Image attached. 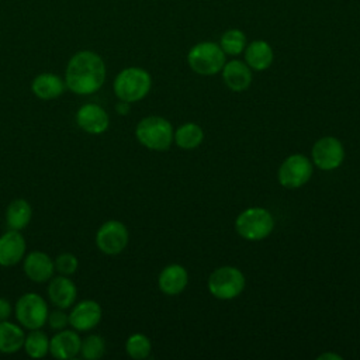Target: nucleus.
I'll list each match as a JSON object with an SVG mask.
<instances>
[{
	"instance_id": "obj_1",
	"label": "nucleus",
	"mask_w": 360,
	"mask_h": 360,
	"mask_svg": "<svg viewBox=\"0 0 360 360\" xmlns=\"http://www.w3.org/2000/svg\"><path fill=\"white\" fill-rule=\"evenodd\" d=\"M105 75L103 58L93 51L84 49L69 59L65 70V84L77 96H89L101 89Z\"/></svg>"
},
{
	"instance_id": "obj_2",
	"label": "nucleus",
	"mask_w": 360,
	"mask_h": 360,
	"mask_svg": "<svg viewBox=\"0 0 360 360\" xmlns=\"http://www.w3.org/2000/svg\"><path fill=\"white\" fill-rule=\"evenodd\" d=\"M150 75L136 66L122 69L114 79V93L120 100L135 103L142 100L150 90Z\"/></svg>"
},
{
	"instance_id": "obj_3",
	"label": "nucleus",
	"mask_w": 360,
	"mask_h": 360,
	"mask_svg": "<svg viewBox=\"0 0 360 360\" xmlns=\"http://www.w3.org/2000/svg\"><path fill=\"white\" fill-rule=\"evenodd\" d=\"M135 136L145 148L152 150H166L174 139V132L172 124L158 115H150L142 118L136 128Z\"/></svg>"
},
{
	"instance_id": "obj_4",
	"label": "nucleus",
	"mask_w": 360,
	"mask_h": 360,
	"mask_svg": "<svg viewBox=\"0 0 360 360\" xmlns=\"http://www.w3.org/2000/svg\"><path fill=\"white\" fill-rule=\"evenodd\" d=\"M235 228L243 239L262 240L271 233L274 228V219L270 211L266 208L252 207L238 215Z\"/></svg>"
},
{
	"instance_id": "obj_5",
	"label": "nucleus",
	"mask_w": 360,
	"mask_h": 360,
	"mask_svg": "<svg viewBox=\"0 0 360 360\" xmlns=\"http://www.w3.org/2000/svg\"><path fill=\"white\" fill-rule=\"evenodd\" d=\"M187 62L195 73L211 76L222 70L225 65V52L217 42H198L188 51Z\"/></svg>"
},
{
	"instance_id": "obj_6",
	"label": "nucleus",
	"mask_w": 360,
	"mask_h": 360,
	"mask_svg": "<svg viewBox=\"0 0 360 360\" xmlns=\"http://www.w3.org/2000/svg\"><path fill=\"white\" fill-rule=\"evenodd\" d=\"M14 314L18 323L28 329H41L48 319V305L45 300L35 292L22 294L14 307Z\"/></svg>"
},
{
	"instance_id": "obj_7",
	"label": "nucleus",
	"mask_w": 360,
	"mask_h": 360,
	"mask_svg": "<svg viewBox=\"0 0 360 360\" xmlns=\"http://www.w3.org/2000/svg\"><path fill=\"white\" fill-rule=\"evenodd\" d=\"M245 288V276L233 266L215 269L208 278L210 292L219 300H232Z\"/></svg>"
},
{
	"instance_id": "obj_8",
	"label": "nucleus",
	"mask_w": 360,
	"mask_h": 360,
	"mask_svg": "<svg viewBox=\"0 0 360 360\" xmlns=\"http://www.w3.org/2000/svg\"><path fill=\"white\" fill-rule=\"evenodd\" d=\"M312 176L309 159L301 153L288 156L278 169V181L285 188H298Z\"/></svg>"
},
{
	"instance_id": "obj_9",
	"label": "nucleus",
	"mask_w": 360,
	"mask_h": 360,
	"mask_svg": "<svg viewBox=\"0 0 360 360\" xmlns=\"http://www.w3.org/2000/svg\"><path fill=\"white\" fill-rule=\"evenodd\" d=\"M129 233L127 226L115 219L104 222L96 233V245L104 255H118L128 245Z\"/></svg>"
},
{
	"instance_id": "obj_10",
	"label": "nucleus",
	"mask_w": 360,
	"mask_h": 360,
	"mask_svg": "<svg viewBox=\"0 0 360 360\" xmlns=\"http://www.w3.org/2000/svg\"><path fill=\"white\" fill-rule=\"evenodd\" d=\"M345 149L342 142L333 136H323L312 146V160L322 170H333L342 165Z\"/></svg>"
},
{
	"instance_id": "obj_11",
	"label": "nucleus",
	"mask_w": 360,
	"mask_h": 360,
	"mask_svg": "<svg viewBox=\"0 0 360 360\" xmlns=\"http://www.w3.org/2000/svg\"><path fill=\"white\" fill-rule=\"evenodd\" d=\"M101 316L103 311L97 301L83 300L69 312V325L77 332H87L100 323Z\"/></svg>"
},
{
	"instance_id": "obj_12",
	"label": "nucleus",
	"mask_w": 360,
	"mask_h": 360,
	"mask_svg": "<svg viewBox=\"0 0 360 360\" xmlns=\"http://www.w3.org/2000/svg\"><path fill=\"white\" fill-rule=\"evenodd\" d=\"M76 124L87 134L98 135L107 131L110 125V117L107 111L98 104H83L76 112Z\"/></svg>"
},
{
	"instance_id": "obj_13",
	"label": "nucleus",
	"mask_w": 360,
	"mask_h": 360,
	"mask_svg": "<svg viewBox=\"0 0 360 360\" xmlns=\"http://www.w3.org/2000/svg\"><path fill=\"white\" fill-rule=\"evenodd\" d=\"M22 269L25 276L34 283H45L53 277L55 263L49 255L41 250L28 253L24 259Z\"/></svg>"
},
{
	"instance_id": "obj_14",
	"label": "nucleus",
	"mask_w": 360,
	"mask_h": 360,
	"mask_svg": "<svg viewBox=\"0 0 360 360\" xmlns=\"http://www.w3.org/2000/svg\"><path fill=\"white\" fill-rule=\"evenodd\" d=\"M25 249L27 243L20 231L8 229L0 236V266H15L22 260Z\"/></svg>"
},
{
	"instance_id": "obj_15",
	"label": "nucleus",
	"mask_w": 360,
	"mask_h": 360,
	"mask_svg": "<svg viewBox=\"0 0 360 360\" xmlns=\"http://www.w3.org/2000/svg\"><path fill=\"white\" fill-rule=\"evenodd\" d=\"M82 339L77 330L62 329L49 339V353L56 359H73L80 353Z\"/></svg>"
},
{
	"instance_id": "obj_16",
	"label": "nucleus",
	"mask_w": 360,
	"mask_h": 360,
	"mask_svg": "<svg viewBox=\"0 0 360 360\" xmlns=\"http://www.w3.org/2000/svg\"><path fill=\"white\" fill-rule=\"evenodd\" d=\"M48 297L56 308L68 309L76 301L77 288L75 283L69 278V276L59 274L51 278L48 285Z\"/></svg>"
},
{
	"instance_id": "obj_17",
	"label": "nucleus",
	"mask_w": 360,
	"mask_h": 360,
	"mask_svg": "<svg viewBox=\"0 0 360 360\" xmlns=\"http://www.w3.org/2000/svg\"><path fill=\"white\" fill-rule=\"evenodd\" d=\"M222 77L231 90L243 91L252 83V69L246 65V62L233 59L225 62L222 68Z\"/></svg>"
},
{
	"instance_id": "obj_18",
	"label": "nucleus",
	"mask_w": 360,
	"mask_h": 360,
	"mask_svg": "<svg viewBox=\"0 0 360 360\" xmlns=\"http://www.w3.org/2000/svg\"><path fill=\"white\" fill-rule=\"evenodd\" d=\"M188 281L187 270L180 264H169L166 266L158 278V284L162 292L166 295H177L180 294Z\"/></svg>"
},
{
	"instance_id": "obj_19",
	"label": "nucleus",
	"mask_w": 360,
	"mask_h": 360,
	"mask_svg": "<svg viewBox=\"0 0 360 360\" xmlns=\"http://www.w3.org/2000/svg\"><path fill=\"white\" fill-rule=\"evenodd\" d=\"M65 89H66L65 79L49 72L35 76V79L31 83L32 93L41 100L58 98L59 96H62Z\"/></svg>"
},
{
	"instance_id": "obj_20",
	"label": "nucleus",
	"mask_w": 360,
	"mask_h": 360,
	"mask_svg": "<svg viewBox=\"0 0 360 360\" xmlns=\"http://www.w3.org/2000/svg\"><path fill=\"white\" fill-rule=\"evenodd\" d=\"M245 62L253 70H266L274 59L273 49L264 39L252 41L245 48Z\"/></svg>"
},
{
	"instance_id": "obj_21",
	"label": "nucleus",
	"mask_w": 360,
	"mask_h": 360,
	"mask_svg": "<svg viewBox=\"0 0 360 360\" xmlns=\"http://www.w3.org/2000/svg\"><path fill=\"white\" fill-rule=\"evenodd\" d=\"M24 330L21 325L13 323L8 319L0 321V353L13 354L24 346Z\"/></svg>"
},
{
	"instance_id": "obj_22",
	"label": "nucleus",
	"mask_w": 360,
	"mask_h": 360,
	"mask_svg": "<svg viewBox=\"0 0 360 360\" xmlns=\"http://www.w3.org/2000/svg\"><path fill=\"white\" fill-rule=\"evenodd\" d=\"M32 218V208L30 202L24 198H17L7 205L6 210V224L8 229L22 231L28 226Z\"/></svg>"
},
{
	"instance_id": "obj_23",
	"label": "nucleus",
	"mask_w": 360,
	"mask_h": 360,
	"mask_svg": "<svg viewBox=\"0 0 360 360\" xmlns=\"http://www.w3.org/2000/svg\"><path fill=\"white\" fill-rule=\"evenodd\" d=\"M202 138L204 132L201 127L194 122H186L174 132V141L181 149H195L202 142Z\"/></svg>"
},
{
	"instance_id": "obj_24",
	"label": "nucleus",
	"mask_w": 360,
	"mask_h": 360,
	"mask_svg": "<svg viewBox=\"0 0 360 360\" xmlns=\"http://www.w3.org/2000/svg\"><path fill=\"white\" fill-rule=\"evenodd\" d=\"M22 349L32 359L45 357L49 353V339L41 329H32L24 339Z\"/></svg>"
},
{
	"instance_id": "obj_25",
	"label": "nucleus",
	"mask_w": 360,
	"mask_h": 360,
	"mask_svg": "<svg viewBox=\"0 0 360 360\" xmlns=\"http://www.w3.org/2000/svg\"><path fill=\"white\" fill-rule=\"evenodd\" d=\"M219 46L225 52V55H232V56L239 55L246 48V35L238 28L226 30L221 35Z\"/></svg>"
},
{
	"instance_id": "obj_26",
	"label": "nucleus",
	"mask_w": 360,
	"mask_h": 360,
	"mask_svg": "<svg viewBox=\"0 0 360 360\" xmlns=\"http://www.w3.org/2000/svg\"><path fill=\"white\" fill-rule=\"evenodd\" d=\"M152 343L149 338L143 333H134L125 342V352L129 357L135 360L146 359L150 354Z\"/></svg>"
},
{
	"instance_id": "obj_27",
	"label": "nucleus",
	"mask_w": 360,
	"mask_h": 360,
	"mask_svg": "<svg viewBox=\"0 0 360 360\" xmlns=\"http://www.w3.org/2000/svg\"><path fill=\"white\" fill-rule=\"evenodd\" d=\"M105 353V342L101 336L98 335H90L86 336L82 340V346H80V354L87 359V360H97L100 357H103V354Z\"/></svg>"
},
{
	"instance_id": "obj_28",
	"label": "nucleus",
	"mask_w": 360,
	"mask_h": 360,
	"mask_svg": "<svg viewBox=\"0 0 360 360\" xmlns=\"http://www.w3.org/2000/svg\"><path fill=\"white\" fill-rule=\"evenodd\" d=\"M55 270L62 276H72L79 267V260L73 253H60L55 260Z\"/></svg>"
},
{
	"instance_id": "obj_29",
	"label": "nucleus",
	"mask_w": 360,
	"mask_h": 360,
	"mask_svg": "<svg viewBox=\"0 0 360 360\" xmlns=\"http://www.w3.org/2000/svg\"><path fill=\"white\" fill-rule=\"evenodd\" d=\"M46 323L49 325L51 329H53L56 332L62 330V329H66L69 326V314H66L65 309L58 308V309L48 314Z\"/></svg>"
},
{
	"instance_id": "obj_30",
	"label": "nucleus",
	"mask_w": 360,
	"mask_h": 360,
	"mask_svg": "<svg viewBox=\"0 0 360 360\" xmlns=\"http://www.w3.org/2000/svg\"><path fill=\"white\" fill-rule=\"evenodd\" d=\"M13 307L7 298L0 297V321H7L11 316Z\"/></svg>"
},
{
	"instance_id": "obj_31",
	"label": "nucleus",
	"mask_w": 360,
	"mask_h": 360,
	"mask_svg": "<svg viewBox=\"0 0 360 360\" xmlns=\"http://www.w3.org/2000/svg\"><path fill=\"white\" fill-rule=\"evenodd\" d=\"M129 108H131V103L124 101V100H120V101L115 104V111H117L120 115H127V114L129 112Z\"/></svg>"
},
{
	"instance_id": "obj_32",
	"label": "nucleus",
	"mask_w": 360,
	"mask_h": 360,
	"mask_svg": "<svg viewBox=\"0 0 360 360\" xmlns=\"http://www.w3.org/2000/svg\"><path fill=\"white\" fill-rule=\"evenodd\" d=\"M328 357H329V359H333V357H335V359H340V356H335V354H330V353H326V354H321L318 359H328Z\"/></svg>"
}]
</instances>
